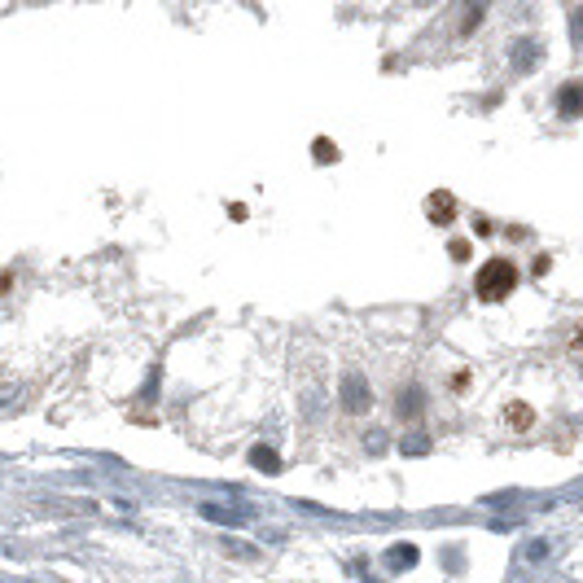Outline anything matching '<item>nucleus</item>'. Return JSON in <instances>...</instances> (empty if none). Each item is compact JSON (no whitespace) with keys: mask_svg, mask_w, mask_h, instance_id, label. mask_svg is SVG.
<instances>
[{"mask_svg":"<svg viewBox=\"0 0 583 583\" xmlns=\"http://www.w3.org/2000/svg\"><path fill=\"white\" fill-rule=\"evenodd\" d=\"M548 268H553V259H548V255H535V259H531V272H535V276H544Z\"/></svg>","mask_w":583,"mask_h":583,"instance_id":"8","label":"nucleus"},{"mask_svg":"<svg viewBox=\"0 0 583 583\" xmlns=\"http://www.w3.org/2000/svg\"><path fill=\"white\" fill-rule=\"evenodd\" d=\"M518 286V268H513L509 259H487L482 263V272L474 276V294L478 303H505Z\"/></svg>","mask_w":583,"mask_h":583,"instance_id":"1","label":"nucleus"},{"mask_svg":"<svg viewBox=\"0 0 583 583\" xmlns=\"http://www.w3.org/2000/svg\"><path fill=\"white\" fill-rule=\"evenodd\" d=\"M311 158H316V162H338V145L325 141V136H316V141H311Z\"/></svg>","mask_w":583,"mask_h":583,"instance_id":"6","label":"nucleus"},{"mask_svg":"<svg viewBox=\"0 0 583 583\" xmlns=\"http://www.w3.org/2000/svg\"><path fill=\"white\" fill-rule=\"evenodd\" d=\"M447 255H452L456 263H465V259H470V241H465V237H452V241H447Z\"/></svg>","mask_w":583,"mask_h":583,"instance_id":"7","label":"nucleus"},{"mask_svg":"<svg viewBox=\"0 0 583 583\" xmlns=\"http://www.w3.org/2000/svg\"><path fill=\"white\" fill-rule=\"evenodd\" d=\"M505 416H509V426H513V430H531V426H535V408L522 404V399H513V404L505 408Z\"/></svg>","mask_w":583,"mask_h":583,"instance_id":"4","label":"nucleus"},{"mask_svg":"<svg viewBox=\"0 0 583 583\" xmlns=\"http://www.w3.org/2000/svg\"><path fill=\"white\" fill-rule=\"evenodd\" d=\"M250 465H259L263 474H276V470H281V456L272 452L268 443H259V447H250Z\"/></svg>","mask_w":583,"mask_h":583,"instance_id":"5","label":"nucleus"},{"mask_svg":"<svg viewBox=\"0 0 583 583\" xmlns=\"http://www.w3.org/2000/svg\"><path fill=\"white\" fill-rule=\"evenodd\" d=\"M13 290V276H0V294H9Z\"/></svg>","mask_w":583,"mask_h":583,"instance_id":"9","label":"nucleus"},{"mask_svg":"<svg viewBox=\"0 0 583 583\" xmlns=\"http://www.w3.org/2000/svg\"><path fill=\"white\" fill-rule=\"evenodd\" d=\"M426 215H430V224H439V228H447L461 215V206H456V197L447 193V189H435L426 197Z\"/></svg>","mask_w":583,"mask_h":583,"instance_id":"2","label":"nucleus"},{"mask_svg":"<svg viewBox=\"0 0 583 583\" xmlns=\"http://www.w3.org/2000/svg\"><path fill=\"white\" fill-rule=\"evenodd\" d=\"M557 114L561 119H579L583 114V83L579 79H566L557 88Z\"/></svg>","mask_w":583,"mask_h":583,"instance_id":"3","label":"nucleus"}]
</instances>
